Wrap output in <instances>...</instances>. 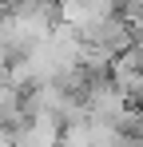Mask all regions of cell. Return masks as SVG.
Instances as JSON below:
<instances>
[{
	"label": "cell",
	"mask_w": 143,
	"mask_h": 147,
	"mask_svg": "<svg viewBox=\"0 0 143 147\" xmlns=\"http://www.w3.org/2000/svg\"><path fill=\"white\" fill-rule=\"evenodd\" d=\"M60 127L64 123L52 115H24L16 127V147H60Z\"/></svg>",
	"instance_id": "obj_1"
},
{
	"label": "cell",
	"mask_w": 143,
	"mask_h": 147,
	"mask_svg": "<svg viewBox=\"0 0 143 147\" xmlns=\"http://www.w3.org/2000/svg\"><path fill=\"white\" fill-rule=\"evenodd\" d=\"M12 8H16V0H0V20H4V16H8Z\"/></svg>",
	"instance_id": "obj_5"
},
{
	"label": "cell",
	"mask_w": 143,
	"mask_h": 147,
	"mask_svg": "<svg viewBox=\"0 0 143 147\" xmlns=\"http://www.w3.org/2000/svg\"><path fill=\"white\" fill-rule=\"evenodd\" d=\"M0 147H16V131L12 127H0Z\"/></svg>",
	"instance_id": "obj_4"
},
{
	"label": "cell",
	"mask_w": 143,
	"mask_h": 147,
	"mask_svg": "<svg viewBox=\"0 0 143 147\" xmlns=\"http://www.w3.org/2000/svg\"><path fill=\"white\" fill-rule=\"evenodd\" d=\"M107 12H119L115 0H60V20H68V24H84V20L107 16Z\"/></svg>",
	"instance_id": "obj_2"
},
{
	"label": "cell",
	"mask_w": 143,
	"mask_h": 147,
	"mask_svg": "<svg viewBox=\"0 0 143 147\" xmlns=\"http://www.w3.org/2000/svg\"><path fill=\"white\" fill-rule=\"evenodd\" d=\"M60 147H95V119L80 115L60 127Z\"/></svg>",
	"instance_id": "obj_3"
}]
</instances>
